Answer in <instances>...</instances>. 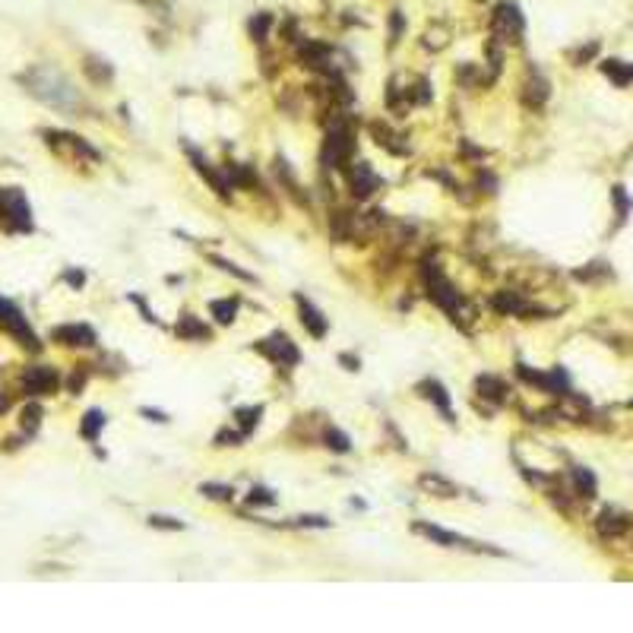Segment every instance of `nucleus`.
I'll return each mask as SVG.
<instances>
[{"label": "nucleus", "mask_w": 633, "mask_h": 633, "mask_svg": "<svg viewBox=\"0 0 633 633\" xmlns=\"http://www.w3.org/2000/svg\"><path fill=\"white\" fill-rule=\"evenodd\" d=\"M19 83H23L25 92L35 95L42 105L61 111V114H76V111L83 108V99L73 89V83L54 67H32L19 76Z\"/></svg>", "instance_id": "nucleus-1"}, {"label": "nucleus", "mask_w": 633, "mask_h": 633, "mask_svg": "<svg viewBox=\"0 0 633 633\" xmlns=\"http://www.w3.org/2000/svg\"><path fill=\"white\" fill-rule=\"evenodd\" d=\"M421 276H424V289H428L430 301H434L440 311H447V314L453 317L456 326L469 330V323H472L475 314H472V308H469V304L459 298V291L453 289V282L443 276L440 263H434V260H424V263H421Z\"/></svg>", "instance_id": "nucleus-2"}, {"label": "nucleus", "mask_w": 633, "mask_h": 633, "mask_svg": "<svg viewBox=\"0 0 633 633\" xmlns=\"http://www.w3.org/2000/svg\"><path fill=\"white\" fill-rule=\"evenodd\" d=\"M351 159H355V130H351L349 121H339L326 130L323 149H320V165L342 171Z\"/></svg>", "instance_id": "nucleus-3"}, {"label": "nucleus", "mask_w": 633, "mask_h": 633, "mask_svg": "<svg viewBox=\"0 0 633 633\" xmlns=\"http://www.w3.org/2000/svg\"><path fill=\"white\" fill-rule=\"evenodd\" d=\"M0 225L6 231H32V210L29 200L19 187H4L0 191Z\"/></svg>", "instance_id": "nucleus-4"}, {"label": "nucleus", "mask_w": 633, "mask_h": 633, "mask_svg": "<svg viewBox=\"0 0 633 633\" xmlns=\"http://www.w3.org/2000/svg\"><path fill=\"white\" fill-rule=\"evenodd\" d=\"M526 32V19L519 13L517 4H498L491 13V38H498L500 44H517Z\"/></svg>", "instance_id": "nucleus-5"}, {"label": "nucleus", "mask_w": 633, "mask_h": 633, "mask_svg": "<svg viewBox=\"0 0 633 633\" xmlns=\"http://www.w3.org/2000/svg\"><path fill=\"white\" fill-rule=\"evenodd\" d=\"M0 330H4L6 336L16 339L23 349H29V351L42 349V342H38V336L32 332V326H29V320L23 317V311H19L13 301H6V298H0Z\"/></svg>", "instance_id": "nucleus-6"}, {"label": "nucleus", "mask_w": 633, "mask_h": 633, "mask_svg": "<svg viewBox=\"0 0 633 633\" xmlns=\"http://www.w3.org/2000/svg\"><path fill=\"white\" fill-rule=\"evenodd\" d=\"M412 532L421 535V538H428V541H434V545H443V548H466V551H481V554H504L500 548L481 545V541H472V538H462V535L447 532V529L430 526V523H412Z\"/></svg>", "instance_id": "nucleus-7"}, {"label": "nucleus", "mask_w": 633, "mask_h": 633, "mask_svg": "<svg viewBox=\"0 0 633 633\" xmlns=\"http://www.w3.org/2000/svg\"><path fill=\"white\" fill-rule=\"evenodd\" d=\"M253 351L263 358H270L272 364H279V368H295L298 361H301V351H298V345L291 342L285 332H272L270 339H260L257 345H253Z\"/></svg>", "instance_id": "nucleus-8"}, {"label": "nucleus", "mask_w": 633, "mask_h": 633, "mask_svg": "<svg viewBox=\"0 0 633 633\" xmlns=\"http://www.w3.org/2000/svg\"><path fill=\"white\" fill-rule=\"evenodd\" d=\"M342 174H345V184H349V191L355 193L358 200L370 197V193H377V191H380V187H383V178L374 171V168L368 165V162L351 159L349 165L342 168Z\"/></svg>", "instance_id": "nucleus-9"}, {"label": "nucleus", "mask_w": 633, "mask_h": 633, "mask_svg": "<svg viewBox=\"0 0 633 633\" xmlns=\"http://www.w3.org/2000/svg\"><path fill=\"white\" fill-rule=\"evenodd\" d=\"M61 387V374L48 364H35V368H25L23 374V393L25 396H51Z\"/></svg>", "instance_id": "nucleus-10"}, {"label": "nucleus", "mask_w": 633, "mask_h": 633, "mask_svg": "<svg viewBox=\"0 0 633 633\" xmlns=\"http://www.w3.org/2000/svg\"><path fill=\"white\" fill-rule=\"evenodd\" d=\"M491 308L494 311H500V314H507V317H545L548 311L545 308H535V304H529L519 291H498V295L491 298Z\"/></svg>", "instance_id": "nucleus-11"}, {"label": "nucleus", "mask_w": 633, "mask_h": 633, "mask_svg": "<svg viewBox=\"0 0 633 633\" xmlns=\"http://www.w3.org/2000/svg\"><path fill=\"white\" fill-rule=\"evenodd\" d=\"M44 143H48L54 152H70V155H83V159H92L99 162L102 155L95 152L92 146H89L86 140H80V136L73 133H61V130H44Z\"/></svg>", "instance_id": "nucleus-12"}, {"label": "nucleus", "mask_w": 633, "mask_h": 633, "mask_svg": "<svg viewBox=\"0 0 633 633\" xmlns=\"http://www.w3.org/2000/svg\"><path fill=\"white\" fill-rule=\"evenodd\" d=\"M517 374L523 377L526 383L548 390V393H554V396H567V393H570V390H567V374H564V368H554L551 374H538V370H532L529 364H517Z\"/></svg>", "instance_id": "nucleus-13"}, {"label": "nucleus", "mask_w": 633, "mask_h": 633, "mask_svg": "<svg viewBox=\"0 0 633 633\" xmlns=\"http://www.w3.org/2000/svg\"><path fill=\"white\" fill-rule=\"evenodd\" d=\"M51 339L57 345H67V349H92L95 345V330L86 323H64L51 330Z\"/></svg>", "instance_id": "nucleus-14"}, {"label": "nucleus", "mask_w": 633, "mask_h": 633, "mask_svg": "<svg viewBox=\"0 0 633 633\" xmlns=\"http://www.w3.org/2000/svg\"><path fill=\"white\" fill-rule=\"evenodd\" d=\"M184 152L191 155V162H193V168H197L200 174H203V181L206 184H212V191L219 193L222 200H228V193H231V184H228V178H225V171H219V168H212L210 162L203 159V152L200 149H193L191 143H184Z\"/></svg>", "instance_id": "nucleus-15"}, {"label": "nucleus", "mask_w": 633, "mask_h": 633, "mask_svg": "<svg viewBox=\"0 0 633 633\" xmlns=\"http://www.w3.org/2000/svg\"><path fill=\"white\" fill-rule=\"evenodd\" d=\"M295 301H298V314H301V323H304V330L311 332L314 339H323L326 336V330H330V323H326V317L320 314V311L314 308V304L308 301L304 295H295Z\"/></svg>", "instance_id": "nucleus-16"}, {"label": "nucleus", "mask_w": 633, "mask_h": 633, "mask_svg": "<svg viewBox=\"0 0 633 633\" xmlns=\"http://www.w3.org/2000/svg\"><path fill=\"white\" fill-rule=\"evenodd\" d=\"M627 529H630V517H627V513L605 510V513H598V519H596V532L602 535V538H617V535H624Z\"/></svg>", "instance_id": "nucleus-17"}, {"label": "nucleus", "mask_w": 633, "mask_h": 633, "mask_svg": "<svg viewBox=\"0 0 633 633\" xmlns=\"http://www.w3.org/2000/svg\"><path fill=\"white\" fill-rule=\"evenodd\" d=\"M418 488L424 494H434V498H459V488L453 485L450 478H443V475H437V472H424L421 478H418Z\"/></svg>", "instance_id": "nucleus-18"}, {"label": "nucleus", "mask_w": 633, "mask_h": 633, "mask_svg": "<svg viewBox=\"0 0 633 633\" xmlns=\"http://www.w3.org/2000/svg\"><path fill=\"white\" fill-rule=\"evenodd\" d=\"M421 396H428L430 402H434L437 409L443 412V418L447 421H456V415H453V406H450V396H447V390H443V383L440 380H421Z\"/></svg>", "instance_id": "nucleus-19"}, {"label": "nucleus", "mask_w": 633, "mask_h": 633, "mask_svg": "<svg viewBox=\"0 0 633 633\" xmlns=\"http://www.w3.org/2000/svg\"><path fill=\"white\" fill-rule=\"evenodd\" d=\"M475 393L481 396V399H491V402H504L507 399V393H510V390H507V383L500 380V377H494V374H481L478 380H475Z\"/></svg>", "instance_id": "nucleus-20"}, {"label": "nucleus", "mask_w": 633, "mask_h": 633, "mask_svg": "<svg viewBox=\"0 0 633 633\" xmlns=\"http://www.w3.org/2000/svg\"><path fill=\"white\" fill-rule=\"evenodd\" d=\"M523 102L529 108H541L548 102V80L541 73H529V80H526V86H523Z\"/></svg>", "instance_id": "nucleus-21"}, {"label": "nucleus", "mask_w": 633, "mask_h": 633, "mask_svg": "<svg viewBox=\"0 0 633 633\" xmlns=\"http://www.w3.org/2000/svg\"><path fill=\"white\" fill-rule=\"evenodd\" d=\"M178 336L181 339H193V342H203V339H212V330L206 323H200L193 314H184L178 320Z\"/></svg>", "instance_id": "nucleus-22"}, {"label": "nucleus", "mask_w": 633, "mask_h": 633, "mask_svg": "<svg viewBox=\"0 0 633 633\" xmlns=\"http://www.w3.org/2000/svg\"><path fill=\"white\" fill-rule=\"evenodd\" d=\"M105 421L108 418L99 412V409H89V412L83 415V421H80V434L86 437L89 443H95V440H99V434H102V428H105Z\"/></svg>", "instance_id": "nucleus-23"}, {"label": "nucleus", "mask_w": 633, "mask_h": 633, "mask_svg": "<svg viewBox=\"0 0 633 633\" xmlns=\"http://www.w3.org/2000/svg\"><path fill=\"white\" fill-rule=\"evenodd\" d=\"M602 73L608 76L615 86H627V83L633 80V67H627V64H621V61H605Z\"/></svg>", "instance_id": "nucleus-24"}, {"label": "nucleus", "mask_w": 633, "mask_h": 633, "mask_svg": "<svg viewBox=\"0 0 633 633\" xmlns=\"http://www.w3.org/2000/svg\"><path fill=\"white\" fill-rule=\"evenodd\" d=\"M570 478H573V485H577V494L579 498H596V475L589 472V469H573L570 472Z\"/></svg>", "instance_id": "nucleus-25"}, {"label": "nucleus", "mask_w": 633, "mask_h": 633, "mask_svg": "<svg viewBox=\"0 0 633 633\" xmlns=\"http://www.w3.org/2000/svg\"><path fill=\"white\" fill-rule=\"evenodd\" d=\"M370 133H374L377 143H380L383 149H390V152H396V155L406 152V146H399V143H396V133L390 127H383V123H370Z\"/></svg>", "instance_id": "nucleus-26"}, {"label": "nucleus", "mask_w": 633, "mask_h": 633, "mask_svg": "<svg viewBox=\"0 0 633 633\" xmlns=\"http://www.w3.org/2000/svg\"><path fill=\"white\" fill-rule=\"evenodd\" d=\"M210 311H212V317L219 320L222 326H228L234 320V314H238V298H228V301H212Z\"/></svg>", "instance_id": "nucleus-27"}, {"label": "nucleus", "mask_w": 633, "mask_h": 633, "mask_svg": "<svg viewBox=\"0 0 633 633\" xmlns=\"http://www.w3.org/2000/svg\"><path fill=\"white\" fill-rule=\"evenodd\" d=\"M19 424H23L25 434H35L38 424H42V406H38V402H29V406L23 409V415H19Z\"/></svg>", "instance_id": "nucleus-28"}, {"label": "nucleus", "mask_w": 633, "mask_h": 633, "mask_svg": "<svg viewBox=\"0 0 633 633\" xmlns=\"http://www.w3.org/2000/svg\"><path fill=\"white\" fill-rule=\"evenodd\" d=\"M270 25H272V16H270V13H260V16H253V19H251V25H247V29H251V38H253V42H266V35H270Z\"/></svg>", "instance_id": "nucleus-29"}, {"label": "nucleus", "mask_w": 633, "mask_h": 633, "mask_svg": "<svg viewBox=\"0 0 633 633\" xmlns=\"http://www.w3.org/2000/svg\"><path fill=\"white\" fill-rule=\"evenodd\" d=\"M200 494L210 500H231L234 498V488L228 485H215V481H206V485H200Z\"/></svg>", "instance_id": "nucleus-30"}, {"label": "nucleus", "mask_w": 633, "mask_h": 633, "mask_svg": "<svg viewBox=\"0 0 633 633\" xmlns=\"http://www.w3.org/2000/svg\"><path fill=\"white\" fill-rule=\"evenodd\" d=\"M260 415H263V409H260V406H251V409H238V412H234V418L241 421V430H244V434L251 437V430H253V424H257Z\"/></svg>", "instance_id": "nucleus-31"}, {"label": "nucleus", "mask_w": 633, "mask_h": 633, "mask_svg": "<svg viewBox=\"0 0 633 633\" xmlns=\"http://www.w3.org/2000/svg\"><path fill=\"white\" fill-rule=\"evenodd\" d=\"M323 437H326V447L336 450V453H349V450H351L349 437H345L339 428H326V434H323Z\"/></svg>", "instance_id": "nucleus-32"}, {"label": "nucleus", "mask_w": 633, "mask_h": 633, "mask_svg": "<svg viewBox=\"0 0 633 633\" xmlns=\"http://www.w3.org/2000/svg\"><path fill=\"white\" fill-rule=\"evenodd\" d=\"M86 73L92 76L95 83H108L111 76H114V73H111L108 64H105V61H95V57H89V61H86Z\"/></svg>", "instance_id": "nucleus-33"}, {"label": "nucleus", "mask_w": 633, "mask_h": 633, "mask_svg": "<svg viewBox=\"0 0 633 633\" xmlns=\"http://www.w3.org/2000/svg\"><path fill=\"white\" fill-rule=\"evenodd\" d=\"M247 504L251 507H272L276 498H272V491H266V488H253V491L247 494Z\"/></svg>", "instance_id": "nucleus-34"}, {"label": "nucleus", "mask_w": 633, "mask_h": 633, "mask_svg": "<svg viewBox=\"0 0 633 633\" xmlns=\"http://www.w3.org/2000/svg\"><path fill=\"white\" fill-rule=\"evenodd\" d=\"M215 266H219V270H225L228 276H238V279H244V282H253V276L251 272H244L241 270V266H234V263H228V260H222V257H210Z\"/></svg>", "instance_id": "nucleus-35"}, {"label": "nucleus", "mask_w": 633, "mask_h": 633, "mask_svg": "<svg viewBox=\"0 0 633 633\" xmlns=\"http://www.w3.org/2000/svg\"><path fill=\"white\" fill-rule=\"evenodd\" d=\"M598 276H608V266H605V263H589V270L577 272L579 282H592V279H598Z\"/></svg>", "instance_id": "nucleus-36"}, {"label": "nucleus", "mask_w": 633, "mask_h": 633, "mask_svg": "<svg viewBox=\"0 0 633 633\" xmlns=\"http://www.w3.org/2000/svg\"><path fill=\"white\" fill-rule=\"evenodd\" d=\"M611 197H615V203H617V215H621V219H627V212H630V197L624 193V187H615V191H611Z\"/></svg>", "instance_id": "nucleus-37"}, {"label": "nucleus", "mask_w": 633, "mask_h": 633, "mask_svg": "<svg viewBox=\"0 0 633 633\" xmlns=\"http://www.w3.org/2000/svg\"><path fill=\"white\" fill-rule=\"evenodd\" d=\"M244 430H219V437H215V443H219V447H231V443H241L244 440Z\"/></svg>", "instance_id": "nucleus-38"}, {"label": "nucleus", "mask_w": 633, "mask_h": 633, "mask_svg": "<svg viewBox=\"0 0 633 633\" xmlns=\"http://www.w3.org/2000/svg\"><path fill=\"white\" fill-rule=\"evenodd\" d=\"M149 526L152 529H171V532L184 529V523H178V519H171V517H149Z\"/></svg>", "instance_id": "nucleus-39"}, {"label": "nucleus", "mask_w": 633, "mask_h": 633, "mask_svg": "<svg viewBox=\"0 0 633 633\" xmlns=\"http://www.w3.org/2000/svg\"><path fill=\"white\" fill-rule=\"evenodd\" d=\"M83 387H86V368L73 370V377H70V393H80Z\"/></svg>", "instance_id": "nucleus-40"}, {"label": "nucleus", "mask_w": 633, "mask_h": 633, "mask_svg": "<svg viewBox=\"0 0 633 633\" xmlns=\"http://www.w3.org/2000/svg\"><path fill=\"white\" fill-rule=\"evenodd\" d=\"M596 51H598V44H586V48H579L577 54H573V61H577V64H586L592 54H596Z\"/></svg>", "instance_id": "nucleus-41"}, {"label": "nucleus", "mask_w": 633, "mask_h": 633, "mask_svg": "<svg viewBox=\"0 0 633 633\" xmlns=\"http://www.w3.org/2000/svg\"><path fill=\"white\" fill-rule=\"evenodd\" d=\"M64 279H67L70 285H76V289H80V285L86 282V272H80V270H70V272H67V276H64Z\"/></svg>", "instance_id": "nucleus-42"}, {"label": "nucleus", "mask_w": 633, "mask_h": 633, "mask_svg": "<svg viewBox=\"0 0 633 633\" xmlns=\"http://www.w3.org/2000/svg\"><path fill=\"white\" fill-rule=\"evenodd\" d=\"M399 35H402V16H399V13H393V44L399 42Z\"/></svg>", "instance_id": "nucleus-43"}, {"label": "nucleus", "mask_w": 633, "mask_h": 633, "mask_svg": "<svg viewBox=\"0 0 633 633\" xmlns=\"http://www.w3.org/2000/svg\"><path fill=\"white\" fill-rule=\"evenodd\" d=\"M143 415H146L149 421H168L165 415H162V412H152V409H143Z\"/></svg>", "instance_id": "nucleus-44"}, {"label": "nucleus", "mask_w": 633, "mask_h": 633, "mask_svg": "<svg viewBox=\"0 0 633 633\" xmlns=\"http://www.w3.org/2000/svg\"><path fill=\"white\" fill-rule=\"evenodd\" d=\"M342 364H349V370H358V358L351 355H342Z\"/></svg>", "instance_id": "nucleus-45"}, {"label": "nucleus", "mask_w": 633, "mask_h": 633, "mask_svg": "<svg viewBox=\"0 0 633 633\" xmlns=\"http://www.w3.org/2000/svg\"><path fill=\"white\" fill-rule=\"evenodd\" d=\"M6 409H10V399H6V396H0V412H6Z\"/></svg>", "instance_id": "nucleus-46"}]
</instances>
